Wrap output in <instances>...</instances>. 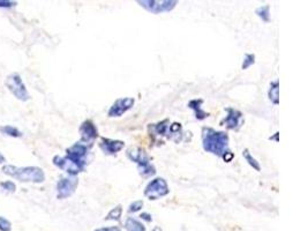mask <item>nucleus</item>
I'll list each match as a JSON object with an SVG mask.
<instances>
[{
	"mask_svg": "<svg viewBox=\"0 0 308 231\" xmlns=\"http://www.w3.org/2000/svg\"><path fill=\"white\" fill-rule=\"evenodd\" d=\"M102 231H121L118 226H110V228H103Z\"/></svg>",
	"mask_w": 308,
	"mask_h": 231,
	"instance_id": "obj_28",
	"label": "nucleus"
},
{
	"mask_svg": "<svg viewBox=\"0 0 308 231\" xmlns=\"http://www.w3.org/2000/svg\"><path fill=\"white\" fill-rule=\"evenodd\" d=\"M125 147V142L121 140H113L107 139V138H102L99 141V148L105 155H116L119 152L122 148Z\"/></svg>",
	"mask_w": 308,
	"mask_h": 231,
	"instance_id": "obj_13",
	"label": "nucleus"
},
{
	"mask_svg": "<svg viewBox=\"0 0 308 231\" xmlns=\"http://www.w3.org/2000/svg\"><path fill=\"white\" fill-rule=\"evenodd\" d=\"M12 230V224L8 220L0 216V231H10Z\"/></svg>",
	"mask_w": 308,
	"mask_h": 231,
	"instance_id": "obj_25",
	"label": "nucleus"
},
{
	"mask_svg": "<svg viewBox=\"0 0 308 231\" xmlns=\"http://www.w3.org/2000/svg\"><path fill=\"white\" fill-rule=\"evenodd\" d=\"M278 136H280V133H275V136H273V138H269L270 140H275L276 141V142H278Z\"/></svg>",
	"mask_w": 308,
	"mask_h": 231,
	"instance_id": "obj_29",
	"label": "nucleus"
},
{
	"mask_svg": "<svg viewBox=\"0 0 308 231\" xmlns=\"http://www.w3.org/2000/svg\"><path fill=\"white\" fill-rule=\"evenodd\" d=\"M255 62V54H246L244 57V62L243 65H241V70H247L250 68L252 65H254Z\"/></svg>",
	"mask_w": 308,
	"mask_h": 231,
	"instance_id": "obj_22",
	"label": "nucleus"
},
{
	"mask_svg": "<svg viewBox=\"0 0 308 231\" xmlns=\"http://www.w3.org/2000/svg\"><path fill=\"white\" fill-rule=\"evenodd\" d=\"M137 4L149 13L161 14L164 12H171L177 6L178 2L176 0H162V2H159V0H142L141 2L139 0Z\"/></svg>",
	"mask_w": 308,
	"mask_h": 231,
	"instance_id": "obj_6",
	"label": "nucleus"
},
{
	"mask_svg": "<svg viewBox=\"0 0 308 231\" xmlns=\"http://www.w3.org/2000/svg\"><path fill=\"white\" fill-rule=\"evenodd\" d=\"M90 148L91 147H88L79 141V142L74 144L73 146L66 149V158L84 170L87 166V156L90 152Z\"/></svg>",
	"mask_w": 308,
	"mask_h": 231,
	"instance_id": "obj_5",
	"label": "nucleus"
},
{
	"mask_svg": "<svg viewBox=\"0 0 308 231\" xmlns=\"http://www.w3.org/2000/svg\"><path fill=\"white\" fill-rule=\"evenodd\" d=\"M255 13H257V16L261 18L263 22H266V24H268V22L270 21V6L269 5L259 7V8H257V10H255Z\"/></svg>",
	"mask_w": 308,
	"mask_h": 231,
	"instance_id": "obj_21",
	"label": "nucleus"
},
{
	"mask_svg": "<svg viewBox=\"0 0 308 231\" xmlns=\"http://www.w3.org/2000/svg\"><path fill=\"white\" fill-rule=\"evenodd\" d=\"M126 231H146L144 226L137 220L133 218H128L125 222Z\"/></svg>",
	"mask_w": 308,
	"mask_h": 231,
	"instance_id": "obj_17",
	"label": "nucleus"
},
{
	"mask_svg": "<svg viewBox=\"0 0 308 231\" xmlns=\"http://www.w3.org/2000/svg\"><path fill=\"white\" fill-rule=\"evenodd\" d=\"M80 136H81V144H86L88 147H92L95 140L98 138V130L96 128V125L94 124V122L88 119V120H84L82 124H81L79 128Z\"/></svg>",
	"mask_w": 308,
	"mask_h": 231,
	"instance_id": "obj_10",
	"label": "nucleus"
},
{
	"mask_svg": "<svg viewBox=\"0 0 308 231\" xmlns=\"http://www.w3.org/2000/svg\"><path fill=\"white\" fill-rule=\"evenodd\" d=\"M135 104V100L133 98H118L112 106H110L109 111H107V116L110 118L114 117H121L122 114L131 110Z\"/></svg>",
	"mask_w": 308,
	"mask_h": 231,
	"instance_id": "obj_11",
	"label": "nucleus"
},
{
	"mask_svg": "<svg viewBox=\"0 0 308 231\" xmlns=\"http://www.w3.org/2000/svg\"><path fill=\"white\" fill-rule=\"evenodd\" d=\"M94 231H102V229H96V230H94Z\"/></svg>",
	"mask_w": 308,
	"mask_h": 231,
	"instance_id": "obj_32",
	"label": "nucleus"
},
{
	"mask_svg": "<svg viewBox=\"0 0 308 231\" xmlns=\"http://www.w3.org/2000/svg\"><path fill=\"white\" fill-rule=\"evenodd\" d=\"M1 171L7 176L15 178L21 182H43L45 180V174L38 166H23L17 168L15 166H3Z\"/></svg>",
	"mask_w": 308,
	"mask_h": 231,
	"instance_id": "obj_2",
	"label": "nucleus"
},
{
	"mask_svg": "<svg viewBox=\"0 0 308 231\" xmlns=\"http://www.w3.org/2000/svg\"><path fill=\"white\" fill-rule=\"evenodd\" d=\"M126 156L129 158V161L136 163L137 170L141 177L148 178L156 174V168L151 163L149 155L143 148L132 146L126 150Z\"/></svg>",
	"mask_w": 308,
	"mask_h": 231,
	"instance_id": "obj_3",
	"label": "nucleus"
},
{
	"mask_svg": "<svg viewBox=\"0 0 308 231\" xmlns=\"http://www.w3.org/2000/svg\"><path fill=\"white\" fill-rule=\"evenodd\" d=\"M202 147L205 152L216 155L226 163L231 162L235 154L229 149L228 133L216 131L211 128H202Z\"/></svg>",
	"mask_w": 308,
	"mask_h": 231,
	"instance_id": "obj_1",
	"label": "nucleus"
},
{
	"mask_svg": "<svg viewBox=\"0 0 308 231\" xmlns=\"http://www.w3.org/2000/svg\"><path fill=\"white\" fill-rule=\"evenodd\" d=\"M6 86L8 88V90L12 92V94L15 96L17 100H22V102H25L30 98V95L25 88V86L22 81L21 76L18 74L14 73L12 76H8L6 79Z\"/></svg>",
	"mask_w": 308,
	"mask_h": 231,
	"instance_id": "obj_7",
	"label": "nucleus"
},
{
	"mask_svg": "<svg viewBox=\"0 0 308 231\" xmlns=\"http://www.w3.org/2000/svg\"><path fill=\"white\" fill-rule=\"evenodd\" d=\"M268 96L269 100H272V103H274L275 106H278V104H280V81L275 80L270 84Z\"/></svg>",
	"mask_w": 308,
	"mask_h": 231,
	"instance_id": "obj_16",
	"label": "nucleus"
},
{
	"mask_svg": "<svg viewBox=\"0 0 308 231\" xmlns=\"http://www.w3.org/2000/svg\"><path fill=\"white\" fill-rule=\"evenodd\" d=\"M170 193L169 185L164 178L157 177L149 182L144 188V196L149 200H158Z\"/></svg>",
	"mask_w": 308,
	"mask_h": 231,
	"instance_id": "obj_4",
	"label": "nucleus"
},
{
	"mask_svg": "<svg viewBox=\"0 0 308 231\" xmlns=\"http://www.w3.org/2000/svg\"><path fill=\"white\" fill-rule=\"evenodd\" d=\"M0 133L3 134V136H12V138H21L22 136V132L20 131V130L16 128L15 126H12V125L1 126V128H0Z\"/></svg>",
	"mask_w": 308,
	"mask_h": 231,
	"instance_id": "obj_18",
	"label": "nucleus"
},
{
	"mask_svg": "<svg viewBox=\"0 0 308 231\" xmlns=\"http://www.w3.org/2000/svg\"><path fill=\"white\" fill-rule=\"evenodd\" d=\"M79 185V180L76 176L61 177L57 182V198L67 199L74 194L75 190Z\"/></svg>",
	"mask_w": 308,
	"mask_h": 231,
	"instance_id": "obj_8",
	"label": "nucleus"
},
{
	"mask_svg": "<svg viewBox=\"0 0 308 231\" xmlns=\"http://www.w3.org/2000/svg\"><path fill=\"white\" fill-rule=\"evenodd\" d=\"M53 164L55 166H58L59 169L64 170L67 172L69 176H76L80 172H83V169H81L79 166H76L75 163L70 161L69 158H62V156H54L53 158Z\"/></svg>",
	"mask_w": 308,
	"mask_h": 231,
	"instance_id": "obj_12",
	"label": "nucleus"
},
{
	"mask_svg": "<svg viewBox=\"0 0 308 231\" xmlns=\"http://www.w3.org/2000/svg\"><path fill=\"white\" fill-rule=\"evenodd\" d=\"M0 188H1L3 191L7 193H14L16 190V185L14 184L12 180H6V182H0Z\"/></svg>",
	"mask_w": 308,
	"mask_h": 231,
	"instance_id": "obj_23",
	"label": "nucleus"
},
{
	"mask_svg": "<svg viewBox=\"0 0 308 231\" xmlns=\"http://www.w3.org/2000/svg\"><path fill=\"white\" fill-rule=\"evenodd\" d=\"M243 156H244V158L246 160V162L248 163V164H250L252 168H253L254 170L261 171V166H260V163L257 161V158H253V155L251 154L250 150H248L247 148L244 149V150H243Z\"/></svg>",
	"mask_w": 308,
	"mask_h": 231,
	"instance_id": "obj_19",
	"label": "nucleus"
},
{
	"mask_svg": "<svg viewBox=\"0 0 308 231\" xmlns=\"http://www.w3.org/2000/svg\"><path fill=\"white\" fill-rule=\"evenodd\" d=\"M16 2H8V0H1L0 2V8H9L16 5Z\"/></svg>",
	"mask_w": 308,
	"mask_h": 231,
	"instance_id": "obj_26",
	"label": "nucleus"
},
{
	"mask_svg": "<svg viewBox=\"0 0 308 231\" xmlns=\"http://www.w3.org/2000/svg\"><path fill=\"white\" fill-rule=\"evenodd\" d=\"M5 161H6V160H5V156H3V155L1 154V152H0V164H1V163H3Z\"/></svg>",
	"mask_w": 308,
	"mask_h": 231,
	"instance_id": "obj_30",
	"label": "nucleus"
},
{
	"mask_svg": "<svg viewBox=\"0 0 308 231\" xmlns=\"http://www.w3.org/2000/svg\"><path fill=\"white\" fill-rule=\"evenodd\" d=\"M202 104H203L202 98L192 100H189L187 104V106L189 108V109H192L193 111H194L195 118L198 119V120H203V119H206L210 116L209 114L206 112V111L202 109Z\"/></svg>",
	"mask_w": 308,
	"mask_h": 231,
	"instance_id": "obj_15",
	"label": "nucleus"
},
{
	"mask_svg": "<svg viewBox=\"0 0 308 231\" xmlns=\"http://www.w3.org/2000/svg\"><path fill=\"white\" fill-rule=\"evenodd\" d=\"M170 128V120L164 119V120L157 122V124H149L148 130H149L150 136H166L168 138Z\"/></svg>",
	"mask_w": 308,
	"mask_h": 231,
	"instance_id": "obj_14",
	"label": "nucleus"
},
{
	"mask_svg": "<svg viewBox=\"0 0 308 231\" xmlns=\"http://www.w3.org/2000/svg\"><path fill=\"white\" fill-rule=\"evenodd\" d=\"M142 207H143V201L142 200H136V201H134V202H132L131 204H129L128 213L134 214V213H136V212H139Z\"/></svg>",
	"mask_w": 308,
	"mask_h": 231,
	"instance_id": "obj_24",
	"label": "nucleus"
},
{
	"mask_svg": "<svg viewBox=\"0 0 308 231\" xmlns=\"http://www.w3.org/2000/svg\"><path fill=\"white\" fill-rule=\"evenodd\" d=\"M226 116L221 122V125L225 126L231 131H239L244 124V114L241 111L235 109V108H226Z\"/></svg>",
	"mask_w": 308,
	"mask_h": 231,
	"instance_id": "obj_9",
	"label": "nucleus"
},
{
	"mask_svg": "<svg viewBox=\"0 0 308 231\" xmlns=\"http://www.w3.org/2000/svg\"><path fill=\"white\" fill-rule=\"evenodd\" d=\"M140 218H142V220H144V221H147V222L153 221V218H151V215L149 213H142V214L140 215Z\"/></svg>",
	"mask_w": 308,
	"mask_h": 231,
	"instance_id": "obj_27",
	"label": "nucleus"
},
{
	"mask_svg": "<svg viewBox=\"0 0 308 231\" xmlns=\"http://www.w3.org/2000/svg\"><path fill=\"white\" fill-rule=\"evenodd\" d=\"M121 214H122V207H121V204H118V206L112 208V210L109 212V214L106 215L105 220H106V221L119 222L120 218H121Z\"/></svg>",
	"mask_w": 308,
	"mask_h": 231,
	"instance_id": "obj_20",
	"label": "nucleus"
},
{
	"mask_svg": "<svg viewBox=\"0 0 308 231\" xmlns=\"http://www.w3.org/2000/svg\"><path fill=\"white\" fill-rule=\"evenodd\" d=\"M151 231H163L161 228H159V226H155V228L151 230Z\"/></svg>",
	"mask_w": 308,
	"mask_h": 231,
	"instance_id": "obj_31",
	"label": "nucleus"
}]
</instances>
